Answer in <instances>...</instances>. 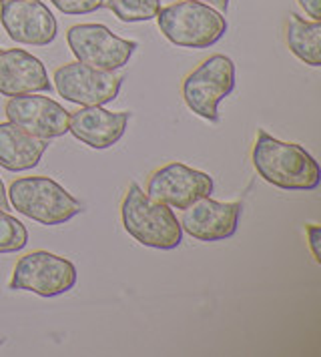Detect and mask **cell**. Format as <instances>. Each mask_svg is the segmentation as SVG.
Masks as SVG:
<instances>
[{"label":"cell","mask_w":321,"mask_h":357,"mask_svg":"<svg viewBox=\"0 0 321 357\" xmlns=\"http://www.w3.org/2000/svg\"><path fill=\"white\" fill-rule=\"evenodd\" d=\"M251 161L257 175L283 191H315L321 183L318 161L297 143H283L267 130H257Z\"/></svg>","instance_id":"1"},{"label":"cell","mask_w":321,"mask_h":357,"mask_svg":"<svg viewBox=\"0 0 321 357\" xmlns=\"http://www.w3.org/2000/svg\"><path fill=\"white\" fill-rule=\"evenodd\" d=\"M123 227L137 243L171 251L183 241V229L173 209L144 193L137 183H130L121 203Z\"/></svg>","instance_id":"2"},{"label":"cell","mask_w":321,"mask_h":357,"mask_svg":"<svg viewBox=\"0 0 321 357\" xmlns=\"http://www.w3.org/2000/svg\"><path fill=\"white\" fill-rule=\"evenodd\" d=\"M155 18L163 36L181 49H209L227 33L223 15L195 0L169 4L160 8Z\"/></svg>","instance_id":"3"},{"label":"cell","mask_w":321,"mask_h":357,"mask_svg":"<svg viewBox=\"0 0 321 357\" xmlns=\"http://www.w3.org/2000/svg\"><path fill=\"white\" fill-rule=\"evenodd\" d=\"M6 193L16 211L47 227L63 225L82 211L79 199L57 181L43 175L15 178Z\"/></svg>","instance_id":"4"},{"label":"cell","mask_w":321,"mask_h":357,"mask_svg":"<svg viewBox=\"0 0 321 357\" xmlns=\"http://www.w3.org/2000/svg\"><path fill=\"white\" fill-rule=\"evenodd\" d=\"M235 89V65L225 54H213L183 81V100L197 116L217 123L219 105Z\"/></svg>","instance_id":"5"},{"label":"cell","mask_w":321,"mask_h":357,"mask_svg":"<svg viewBox=\"0 0 321 357\" xmlns=\"http://www.w3.org/2000/svg\"><path fill=\"white\" fill-rule=\"evenodd\" d=\"M77 267L50 251H32L16 261L8 289L31 291L40 297H57L77 285Z\"/></svg>","instance_id":"6"},{"label":"cell","mask_w":321,"mask_h":357,"mask_svg":"<svg viewBox=\"0 0 321 357\" xmlns=\"http://www.w3.org/2000/svg\"><path fill=\"white\" fill-rule=\"evenodd\" d=\"M70 52L82 65L100 70H119L127 65L139 45L112 34L105 24H75L66 33Z\"/></svg>","instance_id":"7"},{"label":"cell","mask_w":321,"mask_h":357,"mask_svg":"<svg viewBox=\"0 0 321 357\" xmlns=\"http://www.w3.org/2000/svg\"><path fill=\"white\" fill-rule=\"evenodd\" d=\"M57 93L80 107H103L119 97L123 79L114 70H100L79 61L66 63L54 70Z\"/></svg>","instance_id":"8"},{"label":"cell","mask_w":321,"mask_h":357,"mask_svg":"<svg viewBox=\"0 0 321 357\" xmlns=\"http://www.w3.org/2000/svg\"><path fill=\"white\" fill-rule=\"evenodd\" d=\"M213 177L183 162H169L151 173L147 181V195L181 211L195 201L213 195Z\"/></svg>","instance_id":"9"},{"label":"cell","mask_w":321,"mask_h":357,"mask_svg":"<svg viewBox=\"0 0 321 357\" xmlns=\"http://www.w3.org/2000/svg\"><path fill=\"white\" fill-rule=\"evenodd\" d=\"M0 24L18 45L47 47L57 38V18L40 0H2Z\"/></svg>","instance_id":"10"},{"label":"cell","mask_w":321,"mask_h":357,"mask_svg":"<svg viewBox=\"0 0 321 357\" xmlns=\"http://www.w3.org/2000/svg\"><path fill=\"white\" fill-rule=\"evenodd\" d=\"M4 114L13 123L36 139H59L68 132L70 113L57 100L38 95L10 97L4 105Z\"/></svg>","instance_id":"11"},{"label":"cell","mask_w":321,"mask_h":357,"mask_svg":"<svg viewBox=\"0 0 321 357\" xmlns=\"http://www.w3.org/2000/svg\"><path fill=\"white\" fill-rule=\"evenodd\" d=\"M243 205L233 203H219L211 197H203L195 201L187 209H183L181 229L189 233L193 239L203 243H215L233 237L239 227Z\"/></svg>","instance_id":"12"},{"label":"cell","mask_w":321,"mask_h":357,"mask_svg":"<svg viewBox=\"0 0 321 357\" xmlns=\"http://www.w3.org/2000/svg\"><path fill=\"white\" fill-rule=\"evenodd\" d=\"M130 113L107 111L103 107H80L68 119V132L91 149H111L127 130Z\"/></svg>","instance_id":"13"},{"label":"cell","mask_w":321,"mask_h":357,"mask_svg":"<svg viewBox=\"0 0 321 357\" xmlns=\"http://www.w3.org/2000/svg\"><path fill=\"white\" fill-rule=\"evenodd\" d=\"M47 91H52V84L45 65L34 54L22 49L0 50V95L18 97Z\"/></svg>","instance_id":"14"},{"label":"cell","mask_w":321,"mask_h":357,"mask_svg":"<svg viewBox=\"0 0 321 357\" xmlns=\"http://www.w3.org/2000/svg\"><path fill=\"white\" fill-rule=\"evenodd\" d=\"M48 143L13 123H0V167L13 173L34 169L47 153Z\"/></svg>","instance_id":"15"},{"label":"cell","mask_w":321,"mask_h":357,"mask_svg":"<svg viewBox=\"0 0 321 357\" xmlns=\"http://www.w3.org/2000/svg\"><path fill=\"white\" fill-rule=\"evenodd\" d=\"M285 43L289 50L309 66H321V22L305 20L291 13L285 20Z\"/></svg>","instance_id":"16"},{"label":"cell","mask_w":321,"mask_h":357,"mask_svg":"<svg viewBox=\"0 0 321 357\" xmlns=\"http://www.w3.org/2000/svg\"><path fill=\"white\" fill-rule=\"evenodd\" d=\"M103 8L123 22H147L157 17L160 0H103Z\"/></svg>","instance_id":"17"},{"label":"cell","mask_w":321,"mask_h":357,"mask_svg":"<svg viewBox=\"0 0 321 357\" xmlns=\"http://www.w3.org/2000/svg\"><path fill=\"white\" fill-rule=\"evenodd\" d=\"M29 243L27 227L4 209H0V253L22 251Z\"/></svg>","instance_id":"18"},{"label":"cell","mask_w":321,"mask_h":357,"mask_svg":"<svg viewBox=\"0 0 321 357\" xmlns=\"http://www.w3.org/2000/svg\"><path fill=\"white\" fill-rule=\"evenodd\" d=\"M63 15L68 17H80L91 15L103 8V0H50Z\"/></svg>","instance_id":"19"},{"label":"cell","mask_w":321,"mask_h":357,"mask_svg":"<svg viewBox=\"0 0 321 357\" xmlns=\"http://www.w3.org/2000/svg\"><path fill=\"white\" fill-rule=\"evenodd\" d=\"M307 239H309V249L313 253L315 263H321V227L320 225H309L307 227Z\"/></svg>","instance_id":"20"},{"label":"cell","mask_w":321,"mask_h":357,"mask_svg":"<svg viewBox=\"0 0 321 357\" xmlns=\"http://www.w3.org/2000/svg\"><path fill=\"white\" fill-rule=\"evenodd\" d=\"M297 4L305 10L311 20H321V0H297Z\"/></svg>","instance_id":"21"},{"label":"cell","mask_w":321,"mask_h":357,"mask_svg":"<svg viewBox=\"0 0 321 357\" xmlns=\"http://www.w3.org/2000/svg\"><path fill=\"white\" fill-rule=\"evenodd\" d=\"M195 2H203V4H209L211 8L219 10L221 15H225V13H227V8H229V0H195Z\"/></svg>","instance_id":"22"},{"label":"cell","mask_w":321,"mask_h":357,"mask_svg":"<svg viewBox=\"0 0 321 357\" xmlns=\"http://www.w3.org/2000/svg\"><path fill=\"white\" fill-rule=\"evenodd\" d=\"M0 209H8V193L4 189V183L0 178Z\"/></svg>","instance_id":"23"},{"label":"cell","mask_w":321,"mask_h":357,"mask_svg":"<svg viewBox=\"0 0 321 357\" xmlns=\"http://www.w3.org/2000/svg\"><path fill=\"white\" fill-rule=\"evenodd\" d=\"M2 343H4V337H0V345H2Z\"/></svg>","instance_id":"24"},{"label":"cell","mask_w":321,"mask_h":357,"mask_svg":"<svg viewBox=\"0 0 321 357\" xmlns=\"http://www.w3.org/2000/svg\"><path fill=\"white\" fill-rule=\"evenodd\" d=\"M0 2H2V0H0Z\"/></svg>","instance_id":"25"}]
</instances>
